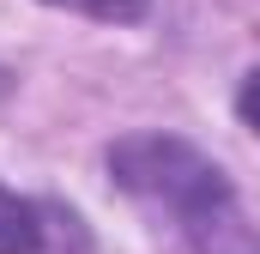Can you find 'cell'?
<instances>
[{"label":"cell","instance_id":"cell-1","mask_svg":"<svg viewBox=\"0 0 260 254\" xmlns=\"http://www.w3.org/2000/svg\"><path fill=\"white\" fill-rule=\"evenodd\" d=\"M109 164H115L121 188L145 194V200H157V206H170V212L182 218V230L200 242V254H260V242L242 230V218H236L230 182L200 157L194 145L145 133V139L115 145Z\"/></svg>","mask_w":260,"mask_h":254},{"label":"cell","instance_id":"cell-2","mask_svg":"<svg viewBox=\"0 0 260 254\" xmlns=\"http://www.w3.org/2000/svg\"><path fill=\"white\" fill-rule=\"evenodd\" d=\"M43 248V224H37V212L18 200V194L0 188V254H37Z\"/></svg>","mask_w":260,"mask_h":254},{"label":"cell","instance_id":"cell-3","mask_svg":"<svg viewBox=\"0 0 260 254\" xmlns=\"http://www.w3.org/2000/svg\"><path fill=\"white\" fill-rule=\"evenodd\" d=\"M55 6H73V12H91V18H109V24H127L139 18L151 0H55Z\"/></svg>","mask_w":260,"mask_h":254},{"label":"cell","instance_id":"cell-4","mask_svg":"<svg viewBox=\"0 0 260 254\" xmlns=\"http://www.w3.org/2000/svg\"><path fill=\"white\" fill-rule=\"evenodd\" d=\"M242 121L260 133V67L248 73V85H242Z\"/></svg>","mask_w":260,"mask_h":254}]
</instances>
